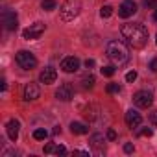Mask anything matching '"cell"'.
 Masks as SVG:
<instances>
[{
    "label": "cell",
    "mask_w": 157,
    "mask_h": 157,
    "mask_svg": "<svg viewBox=\"0 0 157 157\" xmlns=\"http://www.w3.org/2000/svg\"><path fill=\"white\" fill-rule=\"evenodd\" d=\"M122 37L131 48H142L148 43V30L140 22H128L120 28Z\"/></svg>",
    "instance_id": "cell-1"
},
{
    "label": "cell",
    "mask_w": 157,
    "mask_h": 157,
    "mask_svg": "<svg viewBox=\"0 0 157 157\" xmlns=\"http://www.w3.org/2000/svg\"><path fill=\"white\" fill-rule=\"evenodd\" d=\"M105 54L113 61L115 67H122V65H126L129 61V50H128V46L122 41H111V43H107Z\"/></svg>",
    "instance_id": "cell-2"
},
{
    "label": "cell",
    "mask_w": 157,
    "mask_h": 157,
    "mask_svg": "<svg viewBox=\"0 0 157 157\" xmlns=\"http://www.w3.org/2000/svg\"><path fill=\"white\" fill-rule=\"evenodd\" d=\"M82 11V2L80 0H67V2L61 6L59 10V15H61V21L68 22V21H74Z\"/></svg>",
    "instance_id": "cell-3"
},
{
    "label": "cell",
    "mask_w": 157,
    "mask_h": 157,
    "mask_svg": "<svg viewBox=\"0 0 157 157\" xmlns=\"http://www.w3.org/2000/svg\"><path fill=\"white\" fill-rule=\"evenodd\" d=\"M15 61H17V65H19L22 70H32V68L37 67V59H35V56H33L32 52H28V50H21V52H17Z\"/></svg>",
    "instance_id": "cell-4"
},
{
    "label": "cell",
    "mask_w": 157,
    "mask_h": 157,
    "mask_svg": "<svg viewBox=\"0 0 157 157\" xmlns=\"http://www.w3.org/2000/svg\"><path fill=\"white\" fill-rule=\"evenodd\" d=\"M0 21H2V24H4L6 30H10V32L17 30L19 17H17V13H15L13 10H4L2 13H0Z\"/></svg>",
    "instance_id": "cell-5"
},
{
    "label": "cell",
    "mask_w": 157,
    "mask_h": 157,
    "mask_svg": "<svg viewBox=\"0 0 157 157\" xmlns=\"http://www.w3.org/2000/svg\"><path fill=\"white\" fill-rule=\"evenodd\" d=\"M44 24L43 22H33V24H30L24 32H22V37L26 39V41H32V39H39L43 33H44Z\"/></svg>",
    "instance_id": "cell-6"
},
{
    "label": "cell",
    "mask_w": 157,
    "mask_h": 157,
    "mask_svg": "<svg viewBox=\"0 0 157 157\" xmlns=\"http://www.w3.org/2000/svg\"><path fill=\"white\" fill-rule=\"evenodd\" d=\"M133 102H135L137 107L146 109V107H150V105L153 104V96H151V93H148V91H139V93L133 94Z\"/></svg>",
    "instance_id": "cell-7"
},
{
    "label": "cell",
    "mask_w": 157,
    "mask_h": 157,
    "mask_svg": "<svg viewBox=\"0 0 157 157\" xmlns=\"http://www.w3.org/2000/svg\"><path fill=\"white\" fill-rule=\"evenodd\" d=\"M22 96H24V100H26V102H33V100H37V98L41 96L39 85H37V83H33V82L26 83V85H24V91H22Z\"/></svg>",
    "instance_id": "cell-8"
},
{
    "label": "cell",
    "mask_w": 157,
    "mask_h": 157,
    "mask_svg": "<svg viewBox=\"0 0 157 157\" xmlns=\"http://www.w3.org/2000/svg\"><path fill=\"white\" fill-rule=\"evenodd\" d=\"M80 68V59L74 57V56H68V57H63L61 59V70L70 74V72H76Z\"/></svg>",
    "instance_id": "cell-9"
},
{
    "label": "cell",
    "mask_w": 157,
    "mask_h": 157,
    "mask_svg": "<svg viewBox=\"0 0 157 157\" xmlns=\"http://www.w3.org/2000/svg\"><path fill=\"white\" fill-rule=\"evenodd\" d=\"M72 96H74V89H72L70 83H63V85H59V89L56 91V98L61 100V102H70Z\"/></svg>",
    "instance_id": "cell-10"
},
{
    "label": "cell",
    "mask_w": 157,
    "mask_h": 157,
    "mask_svg": "<svg viewBox=\"0 0 157 157\" xmlns=\"http://www.w3.org/2000/svg\"><path fill=\"white\" fill-rule=\"evenodd\" d=\"M135 13H137V4L133 0H124L122 6L118 8V17H122V19H128V17H131Z\"/></svg>",
    "instance_id": "cell-11"
},
{
    "label": "cell",
    "mask_w": 157,
    "mask_h": 157,
    "mask_svg": "<svg viewBox=\"0 0 157 157\" xmlns=\"http://www.w3.org/2000/svg\"><path fill=\"white\" fill-rule=\"evenodd\" d=\"M56 78H57V72H56L54 67H46V68L39 74V80H41V83H44V85L54 83V82H56Z\"/></svg>",
    "instance_id": "cell-12"
},
{
    "label": "cell",
    "mask_w": 157,
    "mask_h": 157,
    "mask_svg": "<svg viewBox=\"0 0 157 157\" xmlns=\"http://www.w3.org/2000/svg\"><path fill=\"white\" fill-rule=\"evenodd\" d=\"M140 122H142V117H140V113H137V111H133V109H129L128 113H126V124H128V128H139L140 126Z\"/></svg>",
    "instance_id": "cell-13"
},
{
    "label": "cell",
    "mask_w": 157,
    "mask_h": 157,
    "mask_svg": "<svg viewBox=\"0 0 157 157\" xmlns=\"http://www.w3.org/2000/svg\"><path fill=\"white\" fill-rule=\"evenodd\" d=\"M91 146L98 151V153H102V151H105V139H104V135H100V133H94L93 137H91Z\"/></svg>",
    "instance_id": "cell-14"
},
{
    "label": "cell",
    "mask_w": 157,
    "mask_h": 157,
    "mask_svg": "<svg viewBox=\"0 0 157 157\" xmlns=\"http://www.w3.org/2000/svg\"><path fill=\"white\" fill-rule=\"evenodd\" d=\"M19 128H21L19 120H10V122L6 124V133H8V137H10L13 142H15L17 137H19Z\"/></svg>",
    "instance_id": "cell-15"
},
{
    "label": "cell",
    "mask_w": 157,
    "mask_h": 157,
    "mask_svg": "<svg viewBox=\"0 0 157 157\" xmlns=\"http://www.w3.org/2000/svg\"><path fill=\"white\" fill-rule=\"evenodd\" d=\"M83 117L89 120V122H94L98 117H100V107L98 105H87L83 109Z\"/></svg>",
    "instance_id": "cell-16"
},
{
    "label": "cell",
    "mask_w": 157,
    "mask_h": 157,
    "mask_svg": "<svg viewBox=\"0 0 157 157\" xmlns=\"http://www.w3.org/2000/svg\"><path fill=\"white\" fill-rule=\"evenodd\" d=\"M70 131L76 133V135H85V133H89V126L82 124V122H72L70 124Z\"/></svg>",
    "instance_id": "cell-17"
},
{
    "label": "cell",
    "mask_w": 157,
    "mask_h": 157,
    "mask_svg": "<svg viewBox=\"0 0 157 157\" xmlns=\"http://www.w3.org/2000/svg\"><path fill=\"white\" fill-rule=\"evenodd\" d=\"M41 8H43L44 11H52V10H56V8H57V2H56V0H43Z\"/></svg>",
    "instance_id": "cell-18"
},
{
    "label": "cell",
    "mask_w": 157,
    "mask_h": 157,
    "mask_svg": "<svg viewBox=\"0 0 157 157\" xmlns=\"http://www.w3.org/2000/svg\"><path fill=\"white\" fill-rule=\"evenodd\" d=\"M94 82H96V80H94V76H93V74H87L83 80H82V83H83V87H85V89L94 87Z\"/></svg>",
    "instance_id": "cell-19"
},
{
    "label": "cell",
    "mask_w": 157,
    "mask_h": 157,
    "mask_svg": "<svg viewBox=\"0 0 157 157\" xmlns=\"http://www.w3.org/2000/svg\"><path fill=\"white\" fill-rule=\"evenodd\" d=\"M46 137H48V131L43 129V128H39V129L33 131V139H37V140H44Z\"/></svg>",
    "instance_id": "cell-20"
},
{
    "label": "cell",
    "mask_w": 157,
    "mask_h": 157,
    "mask_svg": "<svg viewBox=\"0 0 157 157\" xmlns=\"http://www.w3.org/2000/svg\"><path fill=\"white\" fill-rule=\"evenodd\" d=\"M100 15H102L104 19L111 17V15H113V8H111V6H102V10H100Z\"/></svg>",
    "instance_id": "cell-21"
},
{
    "label": "cell",
    "mask_w": 157,
    "mask_h": 157,
    "mask_svg": "<svg viewBox=\"0 0 157 157\" xmlns=\"http://www.w3.org/2000/svg\"><path fill=\"white\" fill-rule=\"evenodd\" d=\"M100 72H102L104 76H107V78H111V76L115 74V67H113V65H107V67H104V68H100Z\"/></svg>",
    "instance_id": "cell-22"
},
{
    "label": "cell",
    "mask_w": 157,
    "mask_h": 157,
    "mask_svg": "<svg viewBox=\"0 0 157 157\" xmlns=\"http://www.w3.org/2000/svg\"><path fill=\"white\" fill-rule=\"evenodd\" d=\"M105 91H107V93H120L122 87H120L118 83H109V85L105 87Z\"/></svg>",
    "instance_id": "cell-23"
},
{
    "label": "cell",
    "mask_w": 157,
    "mask_h": 157,
    "mask_svg": "<svg viewBox=\"0 0 157 157\" xmlns=\"http://www.w3.org/2000/svg\"><path fill=\"white\" fill-rule=\"evenodd\" d=\"M135 80H137V72H135V70H131V72H128V74H126V82H129V83H131V82H135Z\"/></svg>",
    "instance_id": "cell-24"
},
{
    "label": "cell",
    "mask_w": 157,
    "mask_h": 157,
    "mask_svg": "<svg viewBox=\"0 0 157 157\" xmlns=\"http://www.w3.org/2000/svg\"><path fill=\"white\" fill-rule=\"evenodd\" d=\"M151 133H153V131H151L150 128H142V129L139 131V135H140V137H150Z\"/></svg>",
    "instance_id": "cell-25"
},
{
    "label": "cell",
    "mask_w": 157,
    "mask_h": 157,
    "mask_svg": "<svg viewBox=\"0 0 157 157\" xmlns=\"http://www.w3.org/2000/svg\"><path fill=\"white\" fill-rule=\"evenodd\" d=\"M44 153H56V144H52V142L46 144L44 146Z\"/></svg>",
    "instance_id": "cell-26"
},
{
    "label": "cell",
    "mask_w": 157,
    "mask_h": 157,
    "mask_svg": "<svg viewBox=\"0 0 157 157\" xmlns=\"http://www.w3.org/2000/svg\"><path fill=\"white\" fill-rule=\"evenodd\" d=\"M144 6L150 8V10L151 8H157V0H144Z\"/></svg>",
    "instance_id": "cell-27"
},
{
    "label": "cell",
    "mask_w": 157,
    "mask_h": 157,
    "mask_svg": "<svg viewBox=\"0 0 157 157\" xmlns=\"http://www.w3.org/2000/svg\"><path fill=\"white\" fill-rule=\"evenodd\" d=\"M107 139H109V140H115V139H117V131H115L113 128L107 129Z\"/></svg>",
    "instance_id": "cell-28"
},
{
    "label": "cell",
    "mask_w": 157,
    "mask_h": 157,
    "mask_svg": "<svg viewBox=\"0 0 157 157\" xmlns=\"http://www.w3.org/2000/svg\"><path fill=\"white\" fill-rule=\"evenodd\" d=\"M56 155H67V148L65 146H56Z\"/></svg>",
    "instance_id": "cell-29"
},
{
    "label": "cell",
    "mask_w": 157,
    "mask_h": 157,
    "mask_svg": "<svg viewBox=\"0 0 157 157\" xmlns=\"http://www.w3.org/2000/svg\"><path fill=\"white\" fill-rule=\"evenodd\" d=\"M150 70H151V72H157V57H153V59L150 61Z\"/></svg>",
    "instance_id": "cell-30"
},
{
    "label": "cell",
    "mask_w": 157,
    "mask_h": 157,
    "mask_svg": "<svg viewBox=\"0 0 157 157\" xmlns=\"http://www.w3.org/2000/svg\"><path fill=\"white\" fill-rule=\"evenodd\" d=\"M150 122H151L153 126H157V111H151V113H150Z\"/></svg>",
    "instance_id": "cell-31"
},
{
    "label": "cell",
    "mask_w": 157,
    "mask_h": 157,
    "mask_svg": "<svg viewBox=\"0 0 157 157\" xmlns=\"http://www.w3.org/2000/svg\"><path fill=\"white\" fill-rule=\"evenodd\" d=\"M133 150H135V148H133V144H131V142L124 144V151H126V153H133Z\"/></svg>",
    "instance_id": "cell-32"
},
{
    "label": "cell",
    "mask_w": 157,
    "mask_h": 157,
    "mask_svg": "<svg viewBox=\"0 0 157 157\" xmlns=\"http://www.w3.org/2000/svg\"><path fill=\"white\" fill-rule=\"evenodd\" d=\"M85 67H87V68L91 70V68L94 67V59H87V61H85Z\"/></svg>",
    "instance_id": "cell-33"
},
{
    "label": "cell",
    "mask_w": 157,
    "mask_h": 157,
    "mask_svg": "<svg viewBox=\"0 0 157 157\" xmlns=\"http://www.w3.org/2000/svg\"><path fill=\"white\" fill-rule=\"evenodd\" d=\"M6 87H8V85H6V80H2V82H0V89L6 91Z\"/></svg>",
    "instance_id": "cell-34"
},
{
    "label": "cell",
    "mask_w": 157,
    "mask_h": 157,
    "mask_svg": "<svg viewBox=\"0 0 157 157\" xmlns=\"http://www.w3.org/2000/svg\"><path fill=\"white\" fill-rule=\"evenodd\" d=\"M153 19H155V21H157V10H155V13H153Z\"/></svg>",
    "instance_id": "cell-35"
},
{
    "label": "cell",
    "mask_w": 157,
    "mask_h": 157,
    "mask_svg": "<svg viewBox=\"0 0 157 157\" xmlns=\"http://www.w3.org/2000/svg\"><path fill=\"white\" fill-rule=\"evenodd\" d=\"M155 43H157V39H155Z\"/></svg>",
    "instance_id": "cell-36"
}]
</instances>
